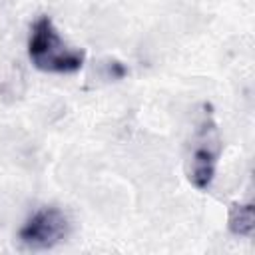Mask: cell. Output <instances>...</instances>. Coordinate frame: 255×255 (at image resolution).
I'll list each match as a JSON object with an SVG mask.
<instances>
[{
  "mask_svg": "<svg viewBox=\"0 0 255 255\" xmlns=\"http://www.w3.org/2000/svg\"><path fill=\"white\" fill-rule=\"evenodd\" d=\"M217 157H219V137L215 131V124L211 114L203 116L195 145L189 157V181L197 189H207L215 177V167H217Z\"/></svg>",
  "mask_w": 255,
  "mask_h": 255,
  "instance_id": "cell-3",
  "label": "cell"
},
{
  "mask_svg": "<svg viewBox=\"0 0 255 255\" xmlns=\"http://www.w3.org/2000/svg\"><path fill=\"white\" fill-rule=\"evenodd\" d=\"M229 227L237 235H251L253 231V209L251 205H239L229 217Z\"/></svg>",
  "mask_w": 255,
  "mask_h": 255,
  "instance_id": "cell-4",
  "label": "cell"
},
{
  "mask_svg": "<svg viewBox=\"0 0 255 255\" xmlns=\"http://www.w3.org/2000/svg\"><path fill=\"white\" fill-rule=\"evenodd\" d=\"M70 233V219L60 207H42L18 231L20 243L30 249H52Z\"/></svg>",
  "mask_w": 255,
  "mask_h": 255,
  "instance_id": "cell-2",
  "label": "cell"
},
{
  "mask_svg": "<svg viewBox=\"0 0 255 255\" xmlns=\"http://www.w3.org/2000/svg\"><path fill=\"white\" fill-rule=\"evenodd\" d=\"M28 58L38 70L50 74H74L84 66V52L70 48L48 16H40L32 24Z\"/></svg>",
  "mask_w": 255,
  "mask_h": 255,
  "instance_id": "cell-1",
  "label": "cell"
}]
</instances>
